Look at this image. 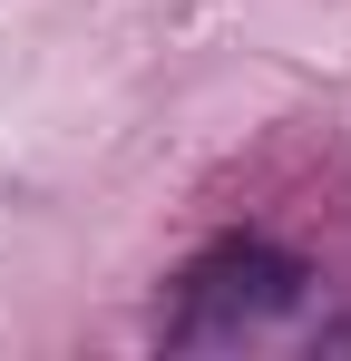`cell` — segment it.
I'll list each match as a JSON object with an SVG mask.
<instances>
[{
  "instance_id": "6da1fadb",
  "label": "cell",
  "mask_w": 351,
  "mask_h": 361,
  "mask_svg": "<svg viewBox=\"0 0 351 361\" xmlns=\"http://www.w3.org/2000/svg\"><path fill=\"white\" fill-rule=\"evenodd\" d=\"M302 302H312V264L302 254H283V244H264V235H225V244H205L176 274L166 342L176 352H244V342L283 332Z\"/></svg>"
}]
</instances>
